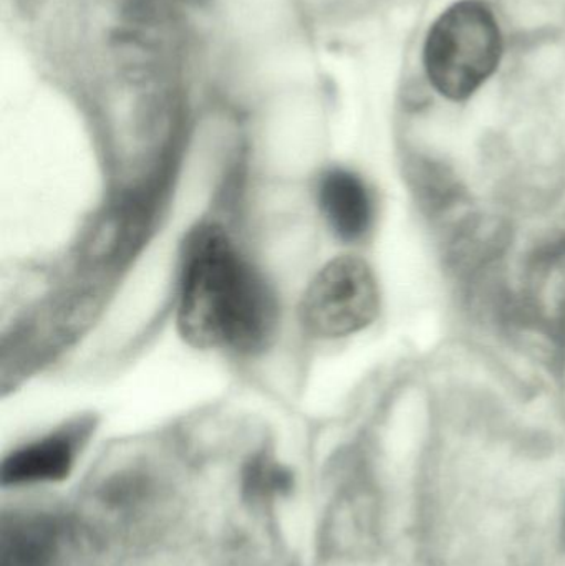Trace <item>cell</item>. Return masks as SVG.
<instances>
[{"mask_svg": "<svg viewBox=\"0 0 565 566\" xmlns=\"http://www.w3.org/2000/svg\"><path fill=\"white\" fill-rule=\"evenodd\" d=\"M279 305L264 275L224 229L199 226L186 239L179 272L178 329L191 346L252 355L268 348Z\"/></svg>", "mask_w": 565, "mask_h": 566, "instance_id": "1", "label": "cell"}, {"mask_svg": "<svg viewBox=\"0 0 565 566\" xmlns=\"http://www.w3.org/2000/svg\"><path fill=\"white\" fill-rule=\"evenodd\" d=\"M503 55V35L493 10L461 0L431 25L423 62L431 85L450 99H464L493 75Z\"/></svg>", "mask_w": 565, "mask_h": 566, "instance_id": "2", "label": "cell"}, {"mask_svg": "<svg viewBox=\"0 0 565 566\" xmlns=\"http://www.w3.org/2000/svg\"><path fill=\"white\" fill-rule=\"evenodd\" d=\"M380 292L370 265L344 255L321 269L301 303V322L317 338H342L367 328L378 315Z\"/></svg>", "mask_w": 565, "mask_h": 566, "instance_id": "3", "label": "cell"}, {"mask_svg": "<svg viewBox=\"0 0 565 566\" xmlns=\"http://www.w3.org/2000/svg\"><path fill=\"white\" fill-rule=\"evenodd\" d=\"M85 426H69L7 455L2 484L22 485L62 481L72 471L76 452L86 434Z\"/></svg>", "mask_w": 565, "mask_h": 566, "instance_id": "4", "label": "cell"}, {"mask_svg": "<svg viewBox=\"0 0 565 566\" xmlns=\"http://www.w3.org/2000/svg\"><path fill=\"white\" fill-rule=\"evenodd\" d=\"M317 202L328 229L344 242H357L370 231L374 202L360 176L348 169L325 172L318 182Z\"/></svg>", "mask_w": 565, "mask_h": 566, "instance_id": "5", "label": "cell"}, {"mask_svg": "<svg viewBox=\"0 0 565 566\" xmlns=\"http://www.w3.org/2000/svg\"><path fill=\"white\" fill-rule=\"evenodd\" d=\"M523 298L526 312L541 325H565V239L533 255L524 275Z\"/></svg>", "mask_w": 565, "mask_h": 566, "instance_id": "6", "label": "cell"}, {"mask_svg": "<svg viewBox=\"0 0 565 566\" xmlns=\"http://www.w3.org/2000/svg\"><path fill=\"white\" fill-rule=\"evenodd\" d=\"M564 538H565V512H564Z\"/></svg>", "mask_w": 565, "mask_h": 566, "instance_id": "7", "label": "cell"}, {"mask_svg": "<svg viewBox=\"0 0 565 566\" xmlns=\"http://www.w3.org/2000/svg\"><path fill=\"white\" fill-rule=\"evenodd\" d=\"M195 2H205V0H195Z\"/></svg>", "mask_w": 565, "mask_h": 566, "instance_id": "8", "label": "cell"}]
</instances>
